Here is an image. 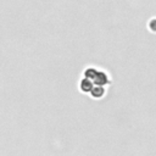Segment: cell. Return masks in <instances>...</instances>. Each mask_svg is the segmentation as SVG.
<instances>
[{"instance_id":"6da1fadb","label":"cell","mask_w":156,"mask_h":156,"mask_svg":"<svg viewBox=\"0 0 156 156\" xmlns=\"http://www.w3.org/2000/svg\"><path fill=\"white\" fill-rule=\"evenodd\" d=\"M111 84L108 73L101 68L87 67L83 72V78L79 82V89L89 94L93 99H102L106 94V88Z\"/></svg>"}]
</instances>
